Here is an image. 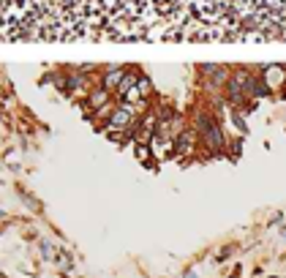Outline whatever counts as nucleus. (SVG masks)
Here are the masks:
<instances>
[{
  "mask_svg": "<svg viewBox=\"0 0 286 278\" xmlns=\"http://www.w3.org/2000/svg\"><path fill=\"white\" fill-rule=\"evenodd\" d=\"M128 120H131V109H128V107H123V109H118V115H115L112 126H118V129H120V126H126Z\"/></svg>",
  "mask_w": 286,
  "mask_h": 278,
  "instance_id": "f257e3e1",
  "label": "nucleus"
},
{
  "mask_svg": "<svg viewBox=\"0 0 286 278\" xmlns=\"http://www.w3.org/2000/svg\"><path fill=\"white\" fill-rule=\"evenodd\" d=\"M284 237H286V227H284Z\"/></svg>",
  "mask_w": 286,
  "mask_h": 278,
  "instance_id": "f03ea898",
  "label": "nucleus"
},
{
  "mask_svg": "<svg viewBox=\"0 0 286 278\" xmlns=\"http://www.w3.org/2000/svg\"><path fill=\"white\" fill-rule=\"evenodd\" d=\"M232 278H237V273H235V276H232Z\"/></svg>",
  "mask_w": 286,
  "mask_h": 278,
  "instance_id": "7ed1b4c3",
  "label": "nucleus"
}]
</instances>
